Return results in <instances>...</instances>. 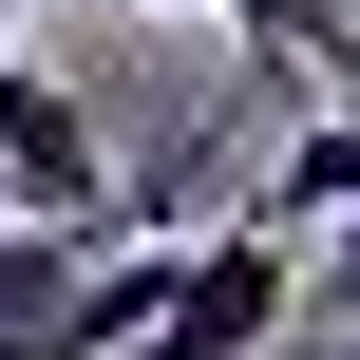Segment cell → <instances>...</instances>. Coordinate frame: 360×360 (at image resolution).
<instances>
[{
    "label": "cell",
    "mask_w": 360,
    "mask_h": 360,
    "mask_svg": "<svg viewBox=\"0 0 360 360\" xmlns=\"http://www.w3.org/2000/svg\"><path fill=\"white\" fill-rule=\"evenodd\" d=\"M285 323H304V228L247 209V228H209V247L171 266V323H152L133 360H266Z\"/></svg>",
    "instance_id": "cell-1"
},
{
    "label": "cell",
    "mask_w": 360,
    "mask_h": 360,
    "mask_svg": "<svg viewBox=\"0 0 360 360\" xmlns=\"http://www.w3.org/2000/svg\"><path fill=\"white\" fill-rule=\"evenodd\" d=\"M133 19H209V0H133Z\"/></svg>",
    "instance_id": "cell-6"
},
{
    "label": "cell",
    "mask_w": 360,
    "mask_h": 360,
    "mask_svg": "<svg viewBox=\"0 0 360 360\" xmlns=\"http://www.w3.org/2000/svg\"><path fill=\"white\" fill-rule=\"evenodd\" d=\"M0 57H19V0H0Z\"/></svg>",
    "instance_id": "cell-7"
},
{
    "label": "cell",
    "mask_w": 360,
    "mask_h": 360,
    "mask_svg": "<svg viewBox=\"0 0 360 360\" xmlns=\"http://www.w3.org/2000/svg\"><path fill=\"white\" fill-rule=\"evenodd\" d=\"M209 19L247 38V76H285V57H304V76H360V19L342 0H209Z\"/></svg>",
    "instance_id": "cell-5"
},
{
    "label": "cell",
    "mask_w": 360,
    "mask_h": 360,
    "mask_svg": "<svg viewBox=\"0 0 360 360\" xmlns=\"http://www.w3.org/2000/svg\"><path fill=\"white\" fill-rule=\"evenodd\" d=\"M266 228H304V247H342V285H360V76L285 133V171H266Z\"/></svg>",
    "instance_id": "cell-4"
},
{
    "label": "cell",
    "mask_w": 360,
    "mask_h": 360,
    "mask_svg": "<svg viewBox=\"0 0 360 360\" xmlns=\"http://www.w3.org/2000/svg\"><path fill=\"white\" fill-rule=\"evenodd\" d=\"M0 209H19V228H114V209H133V190H114L95 95H76V76H38V57H0Z\"/></svg>",
    "instance_id": "cell-2"
},
{
    "label": "cell",
    "mask_w": 360,
    "mask_h": 360,
    "mask_svg": "<svg viewBox=\"0 0 360 360\" xmlns=\"http://www.w3.org/2000/svg\"><path fill=\"white\" fill-rule=\"evenodd\" d=\"M95 247H114V228H19V209H0V360H95V323H76Z\"/></svg>",
    "instance_id": "cell-3"
}]
</instances>
